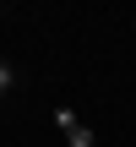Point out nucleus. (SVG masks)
I'll list each match as a JSON object with an SVG mask.
<instances>
[{"instance_id":"f257e3e1","label":"nucleus","mask_w":136,"mask_h":147,"mask_svg":"<svg viewBox=\"0 0 136 147\" xmlns=\"http://www.w3.org/2000/svg\"><path fill=\"white\" fill-rule=\"evenodd\" d=\"M55 125L65 131V142H71V147H93V131L76 120V109H65V104H60V109H55Z\"/></svg>"},{"instance_id":"f03ea898","label":"nucleus","mask_w":136,"mask_h":147,"mask_svg":"<svg viewBox=\"0 0 136 147\" xmlns=\"http://www.w3.org/2000/svg\"><path fill=\"white\" fill-rule=\"evenodd\" d=\"M5 87H11V71H5V65H0V93H5Z\"/></svg>"}]
</instances>
